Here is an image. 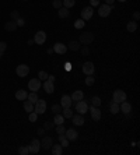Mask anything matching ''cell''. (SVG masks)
<instances>
[{"label":"cell","mask_w":140,"mask_h":155,"mask_svg":"<svg viewBox=\"0 0 140 155\" xmlns=\"http://www.w3.org/2000/svg\"><path fill=\"white\" fill-rule=\"evenodd\" d=\"M45 41H46V34L44 31H38L35 34V38H34V42L38 43V45H44Z\"/></svg>","instance_id":"cell-14"},{"label":"cell","mask_w":140,"mask_h":155,"mask_svg":"<svg viewBox=\"0 0 140 155\" xmlns=\"http://www.w3.org/2000/svg\"><path fill=\"white\" fill-rule=\"evenodd\" d=\"M64 131H66V129H64L63 124H56V133L57 134H64Z\"/></svg>","instance_id":"cell-38"},{"label":"cell","mask_w":140,"mask_h":155,"mask_svg":"<svg viewBox=\"0 0 140 155\" xmlns=\"http://www.w3.org/2000/svg\"><path fill=\"white\" fill-rule=\"evenodd\" d=\"M116 103H122L123 101H126V92H123L122 90H116L114 91V99Z\"/></svg>","instance_id":"cell-3"},{"label":"cell","mask_w":140,"mask_h":155,"mask_svg":"<svg viewBox=\"0 0 140 155\" xmlns=\"http://www.w3.org/2000/svg\"><path fill=\"white\" fill-rule=\"evenodd\" d=\"M4 28H6V31H16L17 29V22L16 21H8V22H6Z\"/></svg>","instance_id":"cell-26"},{"label":"cell","mask_w":140,"mask_h":155,"mask_svg":"<svg viewBox=\"0 0 140 155\" xmlns=\"http://www.w3.org/2000/svg\"><path fill=\"white\" fill-rule=\"evenodd\" d=\"M53 52L57 53V55H64L67 52V46L64 45V43H62V42H57V43L53 45Z\"/></svg>","instance_id":"cell-11"},{"label":"cell","mask_w":140,"mask_h":155,"mask_svg":"<svg viewBox=\"0 0 140 155\" xmlns=\"http://www.w3.org/2000/svg\"><path fill=\"white\" fill-rule=\"evenodd\" d=\"M88 110H90V113H91L93 120L98 122L101 119V110H100V108H97V106H88Z\"/></svg>","instance_id":"cell-9"},{"label":"cell","mask_w":140,"mask_h":155,"mask_svg":"<svg viewBox=\"0 0 140 155\" xmlns=\"http://www.w3.org/2000/svg\"><path fill=\"white\" fill-rule=\"evenodd\" d=\"M59 141H60V145L63 147V148H66V147H69V140L64 137V134H59Z\"/></svg>","instance_id":"cell-28"},{"label":"cell","mask_w":140,"mask_h":155,"mask_svg":"<svg viewBox=\"0 0 140 155\" xmlns=\"http://www.w3.org/2000/svg\"><path fill=\"white\" fill-rule=\"evenodd\" d=\"M28 88L34 92H38L39 88H41V80L39 78H31L30 83H28Z\"/></svg>","instance_id":"cell-7"},{"label":"cell","mask_w":140,"mask_h":155,"mask_svg":"<svg viewBox=\"0 0 140 155\" xmlns=\"http://www.w3.org/2000/svg\"><path fill=\"white\" fill-rule=\"evenodd\" d=\"M18 152L21 155H28V154H30V149H28V147H20Z\"/></svg>","instance_id":"cell-41"},{"label":"cell","mask_w":140,"mask_h":155,"mask_svg":"<svg viewBox=\"0 0 140 155\" xmlns=\"http://www.w3.org/2000/svg\"><path fill=\"white\" fill-rule=\"evenodd\" d=\"M93 41H94V34L91 32H84L80 35V39H78V42L81 43V45H90V43H93Z\"/></svg>","instance_id":"cell-2"},{"label":"cell","mask_w":140,"mask_h":155,"mask_svg":"<svg viewBox=\"0 0 140 155\" xmlns=\"http://www.w3.org/2000/svg\"><path fill=\"white\" fill-rule=\"evenodd\" d=\"M0 59H1V53H0Z\"/></svg>","instance_id":"cell-56"},{"label":"cell","mask_w":140,"mask_h":155,"mask_svg":"<svg viewBox=\"0 0 140 155\" xmlns=\"http://www.w3.org/2000/svg\"><path fill=\"white\" fill-rule=\"evenodd\" d=\"M34 43H35V42H34V39H30V41H28V45H34Z\"/></svg>","instance_id":"cell-54"},{"label":"cell","mask_w":140,"mask_h":155,"mask_svg":"<svg viewBox=\"0 0 140 155\" xmlns=\"http://www.w3.org/2000/svg\"><path fill=\"white\" fill-rule=\"evenodd\" d=\"M70 69H71V66H70V63H67V65H66V70L69 71V70H70Z\"/></svg>","instance_id":"cell-53"},{"label":"cell","mask_w":140,"mask_h":155,"mask_svg":"<svg viewBox=\"0 0 140 155\" xmlns=\"http://www.w3.org/2000/svg\"><path fill=\"white\" fill-rule=\"evenodd\" d=\"M25 1H27V0H25Z\"/></svg>","instance_id":"cell-57"},{"label":"cell","mask_w":140,"mask_h":155,"mask_svg":"<svg viewBox=\"0 0 140 155\" xmlns=\"http://www.w3.org/2000/svg\"><path fill=\"white\" fill-rule=\"evenodd\" d=\"M93 14H94V10H93V7H84L83 10H81V20L84 21H87L93 17Z\"/></svg>","instance_id":"cell-13"},{"label":"cell","mask_w":140,"mask_h":155,"mask_svg":"<svg viewBox=\"0 0 140 155\" xmlns=\"http://www.w3.org/2000/svg\"><path fill=\"white\" fill-rule=\"evenodd\" d=\"M63 110V108L60 106V105H52V112H55V113H60Z\"/></svg>","instance_id":"cell-40"},{"label":"cell","mask_w":140,"mask_h":155,"mask_svg":"<svg viewBox=\"0 0 140 155\" xmlns=\"http://www.w3.org/2000/svg\"><path fill=\"white\" fill-rule=\"evenodd\" d=\"M24 109H25V112H28V113L34 112V103H32L31 101L25 99V101H24Z\"/></svg>","instance_id":"cell-27"},{"label":"cell","mask_w":140,"mask_h":155,"mask_svg":"<svg viewBox=\"0 0 140 155\" xmlns=\"http://www.w3.org/2000/svg\"><path fill=\"white\" fill-rule=\"evenodd\" d=\"M51 149L53 155H62V152H63V147L60 144H55V142H53V145L51 147Z\"/></svg>","instance_id":"cell-21"},{"label":"cell","mask_w":140,"mask_h":155,"mask_svg":"<svg viewBox=\"0 0 140 155\" xmlns=\"http://www.w3.org/2000/svg\"><path fill=\"white\" fill-rule=\"evenodd\" d=\"M76 110L80 113V115H84V113H87L88 112V105H87V102L86 101H77L76 103Z\"/></svg>","instance_id":"cell-4"},{"label":"cell","mask_w":140,"mask_h":155,"mask_svg":"<svg viewBox=\"0 0 140 155\" xmlns=\"http://www.w3.org/2000/svg\"><path fill=\"white\" fill-rule=\"evenodd\" d=\"M37 119H38V113H35V112H31L30 115H28V120L30 122H37Z\"/></svg>","instance_id":"cell-37"},{"label":"cell","mask_w":140,"mask_h":155,"mask_svg":"<svg viewBox=\"0 0 140 155\" xmlns=\"http://www.w3.org/2000/svg\"><path fill=\"white\" fill-rule=\"evenodd\" d=\"M27 99H28V101H31L32 103H35L37 101H38V95H37V92H34V91H31V92L28 94V97H27Z\"/></svg>","instance_id":"cell-32"},{"label":"cell","mask_w":140,"mask_h":155,"mask_svg":"<svg viewBox=\"0 0 140 155\" xmlns=\"http://www.w3.org/2000/svg\"><path fill=\"white\" fill-rule=\"evenodd\" d=\"M84 25H86V21L84 20H76V22H74V28H77V29H81V28H84Z\"/></svg>","instance_id":"cell-34"},{"label":"cell","mask_w":140,"mask_h":155,"mask_svg":"<svg viewBox=\"0 0 140 155\" xmlns=\"http://www.w3.org/2000/svg\"><path fill=\"white\" fill-rule=\"evenodd\" d=\"M71 98L69 97V95H63V97L60 98V106L62 108H70L71 106Z\"/></svg>","instance_id":"cell-17"},{"label":"cell","mask_w":140,"mask_h":155,"mask_svg":"<svg viewBox=\"0 0 140 155\" xmlns=\"http://www.w3.org/2000/svg\"><path fill=\"white\" fill-rule=\"evenodd\" d=\"M48 76H49V74H48L46 71H44V70L38 73V78H39V80H44V81L46 80V78H48Z\"/></svg>","instance_id":"cell-39"},{"label":"cell","mask_w":140,"mask_h":155,"mask_svg":"<svg viewBox=\"0 0 140 155\" xmlns=\"http://www.w3.org/2000/svg\"><path fill=\"white\" fill-rule=\"evenodd\" d=\"M109 109H111V113H112V115L119 113V103H116L115 101H111V102H109Z\"/></svg>","instance_id":"cell-25"},{"label":"cell","mask_w":140,"mask_h":155,"mask_svg":"<svg viewBox=\"0 0 140 155\" xmlns=\"http://www.w3.org/2000/svg\"><path fill=\"white\" fill-rule=\"evenodd\" d=\"M27 97H28V92L25 90H18L16 92V99H18V101H25Z\"/></svg>","instance_id":"cell-22"},{"label":"cell","mask_w":140,"mask_h":155,"mask_svg":"<svg viewBox=\"0 0 140 155\" xmlns=\"http://www.w3.org/2000/svg\"><path fill=\"white\" fill-rule=\"evenodd\" d=\"M71 122H73V124L74 126H83L84 124V117H83V115H73L71 116Z\"/></svg>","instance_id":"cell-16"},{"label":"cell","mask_w":140,"mask_h":155,"mask_svg":"<svg viewBox=\"0 0 140 155\" xmlns=\"http://www.w3.org/2000/svg\"><path fill=\"white\" fill-rule=\"evenodd\" d=\"M63 117L64 119H71V116H73V110L70 109V108H63Z\"/></svg>","instance_id":"cell-31"},{"label":"cell","mask_w":140,"mask_h":155,"mask_svg":"<svg viewBox=\"0 0 140 155\" xmlns=\"http://www.w3.org/2000/svg\"><path fill=\"white\" fill-rule=\"evenodd\" d=\"M111 11H112V6H109V4H102L98 7V14L101 17H108Z\"/></svg>","instance_id":"cell-8"},{"label":"cell","mask_w":140,"mask_h":155,"mask_svg":"<svg viewBox=\"0 0 140 155\" xmlns=\"http://www.w3.org/2000/svg\"><path fill=\"white\" fill-rule=\"evenodd\" d=\"M52 4H53V7H55V8H57V10H59L60 7L63 6V3H62V0H53V3H52Z\"/></svg>","instance_id":"cell-43"},{"label":"cell","mask_w":140,"mask_h":155,"mask_svg":"<svg viewBox=\"0 0 140 155\" xmlns=\"http://www.w3.org/2000/svg\"><path fill=\"white\" fill-rule=\"evenodd\" d=\"M16 22H17V27H24V25H25V20L21 18V17H20V18L17 20Z\"/></svg>","instance_id":"cell-45"},{"label":"cell","mask_w":140,"mask_h":155,"mask_svg":"<svg viewBox=\"0 0 140 155\" xmlns=\"http://www.w3.org/2000/svg\"><path fill=\"white\" fill-rule=\"evenodd\" d=\"M62 3H63V7L70 8V7H73L76 4V0H62Z\"/></svg>","instance_id":"cell-33"},{"label":"cell","mask_w":140,"mask_h":155,"mask_svg":"<svg viewBox=\"0 0 140 155\" xmlns=\"http://www.w3.org/2000/svg\"><path fill=\"white\" fill-rule=\"evenodd\" d=\"M39 148H41V141L34 138L31 141V144L28 145V149H30V154H38L39 152Z\"/></svg>","instance_id":"cell-6"},{"label":"cell","mask_w":140,"mask_h":155,"mask_svg":"<svg viewBox=\"0 0 140 155\" xmlns=\"http://www.w3.org/2000/svg\"><path fill=\"white\" fill-rule=\"evenodd\" d=\"M53 123H55V124H63V123H64L63 115H60V113H56V115H55V119H53Z\"/></svg>","instance_id":"cell-30"},{"label":"cell","mask_w":140,"mask_h":155,"mask_svg":"<svg viewBox=\"0 0 140 155\" xmlns=\"http://www.w3.org/2000/svg\"><path fill=\"white\" fill-rule=\"evenodd\" d=\"M44 90L46 94H53V91H55V87H53V83L49 81V80H45L44 83Z\"/></svg>","instance_id":"cell-20"},{"label":"cell","mask_w":140,"mask_h":155,"mask_svg":"<svg viewBox=\"0 0 140 155\" xmlns=\"http://www.w3.org/2000/svg\"><path fill=\"white\" fill-rule=\"evenodd\" d=\"M139 18H140V14H139V11H134V13H133V20H134V21H137Z\"/></svg>","instance_id":"cell-48"},{"label":"cell","mask_w":140,"mask_h":155,"mask_svg":"<svg viewBox=\"0 0 140 155\" xmlns=\"http://www.w3.org/2000/svg\"><path fill=\"white\" fill-rule=\"evenodd\" d=\"M91 102H93V106L100 108V105H101V98H100V97H94L93 99H91Z\"/></svg>","instance_id":"cell-35"},{"label":"cell","mask_w":140,"mask_h":155,"mask_svg":"<svg viewBox=\"0 0 140 155\" xmlns=\"http://www.w3.org/2000/svg\"><path fill=\"white\" fill-rule=\"evenodd\" d=\"M70 98H71V101H81L84 98V92L83 91H74Z\"/></svg>","instance_id":"cell-24"},{"label":"cell","mask_w":140,"mask_h":155,"mask_svg":"<svg viewBox=\"0 0 140 155\" xmlns=\"http://www.w3.org/2000/svg\"><path fill=\"white\" fill-rule=\"evenodd\" d=\"M67 49H70V50H73V52L80 50L81 49V43L78 41H70L69 43H67Z\"/></svg>","instance_id":"cell-19"},{"label":"cell","mask_w":140,"mask_h":155,"mask_svg":"<svg viewBox=\"0 0 140 155\" xmlns=\"http://www.w3.org/2000/svg\"><path fill=\"white\" fill-rule=\"evenodd\" d=\"M44 129L45 130H52V129H53V122H45Z\"/></svg>","instance_id":"cell-44"},{"label":"cell","mask_w":140,"mask_h":155,"mask_svg":"<svg viewBox=\"0 0 140 155\" xmlns=\"http://www.w3.org/2000/svg\"><path fill=\"white\" fill-rule=\"evenodd\" d=\"M115 0H105V4H109V6H112L114 4Z\"/></svg>","instance_id":"cell-51"},{"label":"cell","mask_w":140,"mask_h":155,"mask_svg":"<svg viewBox=\"0 0 140 155\" xmlns=\"http://www.w3.org/2000/svg\"><path fill=\"white\" fill-rule=\"evenodd\" d=\"M119 1H121V3H123V1H126V0H119Z\"/></svg>","instance_id":"cell-55"},{"label":"cell","mask_w":140,"mask_h":155,"mask_svg":"<svg viewBox=\"0 0 140 155\" xmlns=\"http://www.w3.org/2000/svg\"><path fill=\"white\" fill-rule=\"evenodd\" d=\"M94 83H95V78L93 77V76H87V78H86V84L88 85V87H91V85H94Z\"/></svg>","instance_id":"cell-36"},{"label":"cell","mask_w":140,"mask_h":155,"mask_svg":"<svg viewBox=\"0 0 140 155\" xmlns=\"http://www.w3.org/2000/svg\"><path fill=\"white\" fill-rule=\"evenodd\" d=\"M90 3H91V6H98V3H100V0H90Z\"/></svg>","instance_id":"cell-49"},{"label":"cell","mask_w":140,"mask_h":155,"mask_svg":"<svg viewBox=\"0 0 140 155\" xmlns=\"http://www.w3.org/2000/svg\"><path fill=\"white\" fill-rule=\"evenodd\" d=\"M64 137H66L69 141H76L77 137H78V133H77L74 129H67L64 131Z\"/></svg>","instance_id":"cell-12"},{"label":"cell","mask_w":140,"mask_h":155,"mask_svg":"<svg viewBox=\"0 0 140 155\" xmlns=\"http://www.w3.org/2000/svg\"><path fill=\"white\" fill-rule=\"evenodd\" d=\"M95 71V67H94V63L93 62H86L83 65V73L86 76H93Z\"/></svg>","instance_id":"cell-5"},{"label":"cell","mask_w":140,"mask_h":155,"mask_svg":"<svg viewBox=\"0 0 140 155\" xmlns=\"http://www.w3.org/2000/svg\"><path fill=\"white\" fill-rule=\"evenodd\" d=\"M34 112L38 113V115H44L45 112H46V101L38 98V101L34 103Z\"/></svg>","instance_id":"cell-1"},{"label":"cell","mask_w":140,"mask_h":155,"mask_svg":"<svg viewBox=\"0 0 140 155\" xmlns=\"http://www.w3.org/2000/svg\"><path fill=\"white\" fill-rule=\"evenodd\" d=\"M16 73H17V76H20V77H25V76H28V73H30V67L27 65H20V66H17Z\"/></svg>","instance_id":"cell-10"},{"label":"cell","mask_w":140,"mask_h":155,"mask_svg":"<svg viewBox=\"0 0 140 155\" xmlns=\"http://www.w3.org/2000/svg\"><path fill=\"white\" fill-rule=\"evenodd\" d=\"M57 14H59V17H60V18H67V17L70 15V11H69V8H66V7L62 6L60 8H59Z\"/></svg>","instance_id":"cell-23"},{"label":"cell","mask_w":140,"mask_h":155,"mask_svg":"<svg viewBox=\"0 0 140 155\" xmlns=\"http://www.w3.org/2000/svg\"><path fill=\"white\" fill-rule=\"evenodd\" d=\"M44 133H45V129H38V134H39V136H42Z\"/></svg>","instance_id":"cell-52"},{"label":"cell","mask_w":140,"mask_h":155,"mask_svg":"<svg viewBox=\"0 0 140 155\" xmlns=\"http://www.w3.org/2000/svg\"><path fill=\"white\" fill-rule=\"evenodd\" d=\"M126 29L129 31V32H134V31L137 29V22H136V21H130V22H127Z\"/></svg>","instance_id":"cell-29"},{"label":"cell","mask_w":140,"mask_h":155,"mask_svg":"<svg viewBox=\"0 0 140 155\" xmlns=\"http://www.w3.org/2000/svg\"><path fill=\"white\" fill-rule=\"evenodd\" d=\"M81 53H83V56H87V55H88V53H90L88 46H87V45H84V48H83V49H81Z\"/></svg>","instance_id":"cell-46"},{"label":"cell","mask_w":140,"mask_h":155,"mask_svg":"<svg viewBox=\"0 0 140 155\" xmlns=\"http://www.w3.org/2000/svg\"><path fill=\"white\" fill-rule=\"evenodd\" d=\"M6 49H7V43H6V42H0V53H3Z\"/></svg>","instance_id":"cell-47"},{"label":"cell","mask_w":140,"mask_h":155,"mask_svg":"<svg viewBox=\"0 0 140 155\" xmlns=\"http://www.w3.org/2000/svg\"><path fill=\"white\" fill-rule=\"evenodd\" d=\"M46 80H49V81H52V83H55V76H48Z\"/></svg>","instance_id":"cell-50"},{"label":"cell","mask_w":140,"mask_h":155,"mask_svg":"<svg viewBox=\"0 0 140 155\" xmlns=\"http://www.w3.org/2000/svg\"><path fill=\"white\" fill-rule=\"evenodd\" d=\"M41 145H42V148L44 149H51V147L53 145V140H52L51 137H44V138H42V142H41Z\"/></svg>","instance_id":"cell-18"},{"label":"cell","mask_w":140,"mask_h":155,"mask_svg":"<svg viewBox=\"0 0 140 155\" xmlns=\"http://www.w3.org/2000/svg\"><path fill=\"white\" fill-rule=\"evenodd\" d=\"M130 110H132V105L126 101H123L122 103H119V112H123V113H130Z\"/></svg>","instance_id":"cell-15"},{"label":"cell","mask_w":140,"mask_h":155,"mask_svg":"<svg viewBox=\"0 0 140 155\" xmlns=\"http://www.w3.org/2000/svg\"><path fill=\"white\" fill-rule=\"evenodd\" d=\"M10 18H11V21H17V20L20 18V13H18V11H11Z\"/></svg>","instance_id":"cell-42"}]
</instances>
